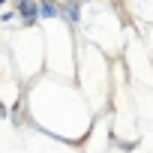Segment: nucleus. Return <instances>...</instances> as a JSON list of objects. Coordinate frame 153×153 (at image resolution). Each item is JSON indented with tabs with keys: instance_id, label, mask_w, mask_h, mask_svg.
I'll return each mask as SVG.
<instances>
[{
	"instance_id": "nucleus-6",
	"label": "nucleus",
	"mask_w": 153,
	"mask_h": 153,
	"mask_svg": "<svg viewBox=\"0 0 153 153\" xmlns=\"http://www.w3.org/2000/svg\"><path fill=\"white\" fill-rule=\"evenodd\" d=\"M81 3H93V0H81Z\"/></svg>"
},
{
	"instance_id": "nucleus-4",
	"label": "nucleus",
	"mask_w": 153,
	"mask_h": 153,
	"mask_svg": "<svg viewBox=\"0 0 153 153\" xmlns=\"http://www.w3.org/2000/svg\"><path fill=\"white\" fill-rule=\"evenodd\" d=\"M12 21H18V9H3L0 12V24H12Z\"/></svg>"
},
{
	"instance_id": "nucleus-1",
	"label": "nucleus",
	"mask_w": 153,
	"mask_h": 153,
	"mask_svg": "<svg viewBox=\"0 0 153 153\" xmlns=\"http://www.w3.org/2000/svg\"><path fill=\"white\" fill-rule=\"evenodd\" d=\"M15 9H18V21H21L24 27H33L36 21H42L39 0H15Z\"/></svg>"
},
{
	"instance_id": "nucleus-2",
	"label": "nucleus",
	"mask_w": 153,
	"mask_h": 153,
	"mask_svg": "<svg viewBox=\"0 0 153 153\" xmlns=\"http://www.w3.org/2000/svg\"><path fill=\"white\" fill-rule=\"evenodd\" d=\"M60 21L78 24L81 21V0H60Z\"/></svg>"
},
{
	"instance_id": "nucleus-5",
	"label": "nucleus",
	"mask_w": 153,
	"mask_h": 153,
	"mask_svg": "<svg viewBox=\"0 0 153 153\" xmlns=\"http://www.w3.org/2000/svg\"><path fill=\"white\" fill-rule=\"evenodd\" d=\"M6 3H9V0H0V9H3V6H6Z\"/></svg>"
},
{
	"instance_id": "nucleus-3",
	"label": "nucleus",
	"mask_w": 153,
	"mask_h": 153,
	"mask_svg": "<svg viewBox=\"0 0 153 153\" xmlns=\"http://www.w3.org/2000/svg\"><path fill=\"white\" fill-rule=\"evenodd\" d=\"M42 21H57L60 18V0H39Z\"/></svg>"
}]
</instances>
